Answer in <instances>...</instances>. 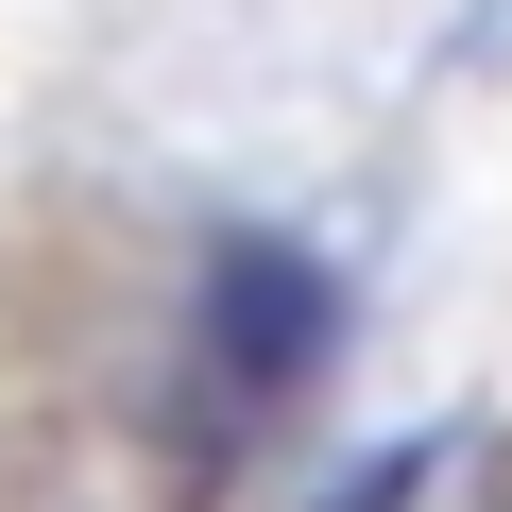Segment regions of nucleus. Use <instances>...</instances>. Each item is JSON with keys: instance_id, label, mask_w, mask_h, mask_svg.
Masks as SVG:
<instances>
[{"instance_id": "obj_1", "label": "nucleus", "mask_w": 512, "mask_h": 512, "mask_svg": "<svg viewBox=\"0 0 512 512\" xmlns=\"http://www.w3.org/2000/svg\"><path fill=\"white\" fill-rule=\"evenodd\" d=\"M188 342H205V376L239 393V410H274L308 359H325V274L291 239H205V291H188Z\"/></svg>"}]
</instances>
